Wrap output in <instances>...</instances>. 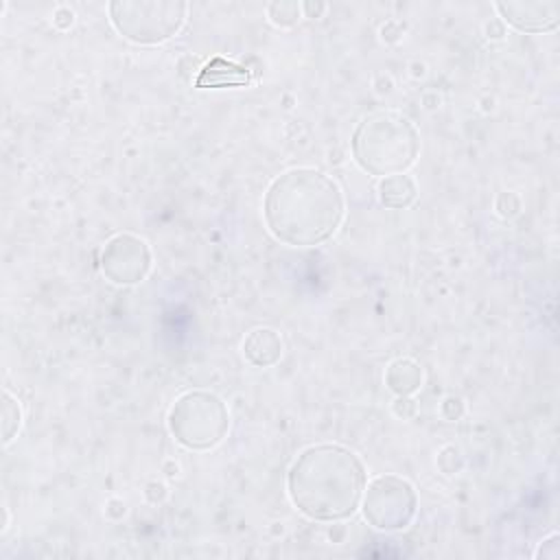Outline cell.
Returning a JSON list of instances; mask_svg holds the SVG:
<instances>
[{"label":"cell","mask_w":560,"mask_h":560,"mask_svg":"<svg viewBox=\"0 0 560 560\" xmlns=\"http://www.w3.org/2000/svg\"><path fill=\"white\" fill-rule=\"evenodd\" d=\"M363 486L359 459L339 446L302 453L289 479L293 503L313 518H343L354 512Z\"/></svg>","instance_id":"obj_1"},{"label":"cell","mask_w":560,"mask_h":560,"mask_svg":"<svg viewBox=\"0 0 560 560\" xmlns=\"http://www.w3.org/2000/svg\"><path fill=\"white\" fill-rule=\"evenodd\" d=\"M271 190L293 203H300V212L273 230L278 238L295 245H311L335 232L341 219V197L335 182L322 173L291 171L280 177Z\"/></svg>","instance_id":"obj_2"},{"label":"cell","mask_w":560,"mask_h":560,"mask_svg":"<svg viewBox=\"0 0 560 560\" xmlns=\"http://www.w3.org/2000/svg\"><path fill=\"white\" fill-rule=\"evenodd\" d=\"M394 195L398 197V199H396V206L409 203L411 197H413V184H411V179H407L405 175H392V177H387V179L381 184V199L389 206L392 199H394Z\"/></svg>","instance_id":"obj_3"}]
</instances>
